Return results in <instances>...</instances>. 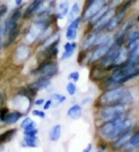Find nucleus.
Segmentation results:
<instances>
[{
    "label": "nucleus",
    "instance_id": "f8f14e48",
    "mask_svg": "<svg viewBox=\"0 0 139 152\" xmlns=\"http://www.w3.org/2000/svg\"><path fill=\"white\" fill-rule=\"evenodd\" d=\"M77 48H78V43L76 41H68L66 42L64 45H63V52L62 56H61V59L62 60H67L74 56V53L76 52Z\"/></svg>",
    "mask_w": 139,
    "mask_h": 152
},
{
    "label": "nucleus",
    "instance_id": "20e7f679",
    "mask_svg": "<svg viewBox=\"0 0 139 152\" xmlns=\"http://www.w3.org/2000/svg\"><path fill=\"white\" fill-rule=\"evenodd\" d=\"M127 108L125 104H109L100 107L97 111V118L101 121V123L109 121H113L118 118L121 115L126 114Z\"/></svg>",
    "mask_w": 139,
    "mask_h": 152
},
{
    "label": "nucleus",
    "instance_id": "4be33fe9",
    "mask_svg": "<svg viewBox=\"0 0 139 152\" xmlns=\"http://www.w3.org/2000/svg\"><path fill=\"white\" fill-rule=\"evenodd\" d=\"M23 145L27 146V148H38V137L36 136H25Z\"/></svg>",
    "mask_w": 139,
    "mask_h": 152
},
{
    "label": "nucleus",
    "instance_id": "412c9836",
    "mask_svg": "<svg viewBox=\"0 0 139 152\" xmlns=\"http://www.w3.org/2000/svg\"><path fill=\"white\" fill-rule=\"evenodd\" d=\"M61 132H62V128L60 125H54V126L51 128L50 133H49V139L52 142H57L58 140L60 139L61 136Z\"/></svg>",
    "mask_w": 139,
    "mask_h": 152
},
{
    "label": "nucleus",
    "instance_id": "1a4fd4ad",
    "mask_svg": "<svg viewBox=\"0 0 139 152\" xmlns=\"http://www.w3.org/2000/svg\"><path fill=\"white\" fill-rule=\"evenodd\" d=\"M98 34H100V33L94 31V30L86 32L85 37H84V39H83L82 45H80V49H82V51L88 52L89 50H92V49L95 47V42H96V39H97V37H98Z\"/></svg>",
    "mask_w": 139,
    "mask_h": 152
},
{
    "label": "nucleus",
    "instance_id": "aec40b11",
    "mask_svg": "<svg viewBox=\"0 0 139 152\" xmlns=\"http://www.w3.org/2000/svg\"><path fill=\"white\" fill-rule=\"evenodd\" d=\"M57 9H58V13H60L63 16V17L66 18V17L68 16V14H69L70 2L68 1V0H62V1L58 2Z\"/></svg>",
    "mask_w": 139,
    "mask_h": 152
},
{
    "label": "nucleus",
    "instance_id": "58836bf2",
    "mask_svg": "<svg viewBox=\"0 0 139 152\" xmlns=\"http://www.w3.org/2000/svg\"><path fill=\"white\" fill-rule=\"evenodd\" d=\"M92 148H93V145H92V144L89 143L88 145L86 146V149H85V150H84L83 152H90V151H92Z\"/></svg>",
    "mask_w": 139,
    "mask_h": 152
},
{
    "label": "nucleus",
    "instance_id": "e433bc0d",
    "mask_svg": "<svg viewBox=\"0 0 139 152\" xmlns=\"http://www.w3.org/2000/svg\"><path fill=\"white\" fill-rule=\"evenodd\" d=\"M15 5L16 7H22L24 5V0H15Z\"/></svg>",
    "mask_w": 139,
    "mask_h": 152
},
{
    "label": "nucleus",
    "instance_id": "7ed1b4c3",
    "mask_svg": "<svg viewBox=\"0 0 139 152\" xmlns=\"http://www.w3.org/2000/svg\"><path fill=\"white\" fill-rule=\"evenodd\" d=\"M59 73V66L58 63L53 59L41 61L40 65L35 69L32 70V75L36 76L38 78H44V80H51L52 77Z\"/></svg>",
    "mask_w": 139,
    "mask_h": 152
},
{
    "label": "nucleus",
    "instance_id": "ddd939ff",
    "mask_svg": "<svg viewBox=\"0 0 139 152\" xmlns=\"http://www.w3.org/2000/svg\"><path fill=\"white\" fill-rule=\"evenodd\" d=\"M50 85H51L50 80H44V78H38V80L34 81L33 83H31V84L28 85V88L32 89L33 91H35V92H38L40 90L48 89Z\"/></svg>",
    "mask_w": 139,
    "mask_h": 152
},
{
    "label": "nucleus",
    "instance_id": "f3484780",
    "mask_svg": "<svg viewBox=\"0 0 139 152\" xmlns=\"http://www.w3.org/2000/svg\"><path fill=\"white\" fill-rule=\"evenodd\" d=\"M83 115V108L80 104H72L67 110V116L71 119H78Z\"/></svg>",
    "mask_w": 139,
    "mask_h": 152
},
{
    "label": "nucleus",
    "instance_id": "a211bd4d",
    "mask_svg": "<svg viewBox=\"0 0 139 152\" xmlns=\"http://www.w3.org/2000/svg\"><path fill=\"white\" fill-rule=\"evenodd\" d=\"M82 6H80V4L79 2H74L71 6H70V10H69V14H68V22L70 20H72V19L77 17V16H79L80 14H82Z\"/></svg>",
    "mask_w": 139,
    "mask_h": 152
},
{
    "label": "nucleus",
    "instance_id": "2eb2a0df",
    "mask_svg": "<svg viewBox=\"0 0 139 152\" xmlns=\"http://www.w3.org/2000/svg\"><path fill=\"white\" fill-rule=\"evenodd\" d=\"M20 31H22V27H20V25H19L18 27L15 28L14 31L9 32V33L6 35V41H5V43H4V47H5V48H8V47H10V45H13L14 42L17 40V38L19 37Z\"/></svg>",
    "mask_w": 139,
    "mask_h": 152
},
{
    "label": "nucleus",
    "instance_id": "4c0bfd02",
    "mask_svg": "<svg viewBox=\"0 0 139 152\" xmlns=\"http://www.w3.org/2000/svg\"><path fill=\"white\" fill-rule=\"evenodd\" d=\"M44 99H38L36 101H35V104L36 106H43L44 104Z\"/></svg>",
    "mask_w": 139,
    "mask_h": 152
},
{
    "label": "nucleus",
    "instance_id": "423d86ee",
    "mask_svg": "<svg viewBox=\"0 0 139 152\" xmlns=\"http://www.w3.org/2000/svg\"><path fill=\"white\" fill-rule=\"evenodd\" d=\"M111 45H112V43H110V45H96L92 50H89L88 56H87V64H88V65H96V64L101 60L102 58L105 56V53L109 51Z\"/></svg>",
    "mask_w": 139,
    "mask_h": 152
},
{
    "label": "nucleus",
    "instance_id": "f257e3e1",
    "mask_svg": "<svg viewBox=\"0 0 139 152\" xmlns=\"http://www.w3.org/2000/svg\"><path fill=\"white\" fill-rule=\"evenodd\" d=\"M131 127H132L131 119L128 118L126 114H123L113 121L102 123V125L98 127V134L103 139L114 141L119 135H121L128 128H131Z\"/></svg>",
    "mask_w": 139,
    "mask_h": 152
},
{
    "label": "nucleus",
    "instance_id": "c756f323",
    "mask_svg": "<svg viewBox=\"0 0 139 152\" xmlns=\"http://www.w3.org/2000/svg\"><path fill=\"white\" fill-rule=\"evenodd\" d=\"M123 1H125V0H110V1H109V6L114 8V9H118Z\"/></svg>",
    "mask_w": 139,
    "mask_h": 152
},
{
    "label": "nucleus",
    "instance_id": "b1692460",
    "mask_svg": "<svg viewBox=\"0 0 139 152\" xmlns=\"http://www.w3.org/2000/svg\"><path fill=\"white\" fill-rule=\"evenodd\" d=\"M78 30H75V28H71L69 26H67L66 28V39L68 41H75L77 38H78Z\"/></svg>",
    "mask_w": 139,
    "mask_h": 152
},
{
    "label": "nucleus",
    "instance_id": "473e14b6",
    "mask_svg": "<svg viewBox=\"0 0 139 152\" xmlns=\"http://www.w3.org/2000/svg\"><path fill=\"white\" fill-rule=\"evenodd\" d=\"M32 114L34 115V116H36V117H40V118H45V113L44 111H42V110L35 109V110L32 111Z\"/></svg>",
    "mask_w": 139,
    "mask_h": 152
},
{
    "label": "nucleus",
    "instance_id": "9d476101",
    "mask_svg": "<svg viewBox=\"0 0 139 152\" xmlns=\"http://www.w3.org/2000/svg\"><path fill=\"white\" fill-rule=\"evenodd\" d=\"M44 1L45 0H32L23 12V19H30L33 16H35L38 9Z\"/></svg>",
    "mask_w": 139,
    "mask_h": 152
},
{
    "label": "nucleus",
    "instance_id": "79ce46f5",
    "mask_svg": "<svg viewBox=\"0 0 139 152\" xmlns=\"http://www.w3.org/2000/svg\"><path fill=\"white\" fill-rule=\"evenodd\" d=\"M1 123H2V119H1V117H0V126H1Z\"/></svg>",
    "mask_w": 139,
    "mask_h": 152
},
{
    "label": "nucleus",
    "instance_id": "5701e85b",
    "mask_svg": "<svg viewBox=\"0 0 139 152\" xmlns=\"http://www.w3.org/2000/svg\"><path fill=\"white\" fill-rule=\"evenodd\" d=\"M16 131H17V129L13 128V129H8V131L4 132L2 134H0V143H5V142L10 141L12 137L16 134Z\"/></svg>",
    "mask_w": 139,
    "mask_h": 152
},
{
    "label": "nucleus",
    "instance_id": "a19ab883",
    "mask_svg": "<svg viewBox=\"0 0 139 152\" xmlns=\"http://www.w3.org/2000/svg\"><path fill=\"white\" fill-rule=\"evenodd\" d=\"M97 152H104V150H103V149H101V150H98Z\"/></svg>",
    "mask_w": 139,
    "mask_h": 152
},
{
    "label": "nucleus",
    "instance_id": "ea45409f",
    "mask_svg": "<svg viewBox=\"0 0 139 152\" xmlns=\"http://www.w3.org/2000/svg\"><path fill=\"white\" fill-rule=\"evenodd\" d=\"M2 47H4V41H2V38H0V51L2 49Z\"/></svg>",
    "mask_w": 139,
    "mask_h": 152
},
{
    "label": "nucleus",
    "instance_id": "0eeeda50",
    "mask_svg": "<svg viewBox=\"0 0 139 152\" xmlns=\"http://www.w3.org/2000/svg\"><path fill=\"white\" fill-rule=\"evenodd\" d=\"M31 47L26 43H20L16 47V49L14 51V59L17 64H23L31 57Z\"/></svg>",
    "mask_w": 139,
    "mask_h": 152
},
{
    "label": "nucleus",
    "instance_id": "7c9ffc66",
    "mask_svg": "<svg viewBox=\"0 0 139 152\" xmlns=\"http://www.w3.org/2000/svg\"><path fill=\"white\" fill-rule=\"evenodd\" d=\"M79 73L78 72H71L69 75H68V78H69V81L71 82H77V81H79Z\"/></svg>",
    "mask_w": 139,
    "mask_h": 152
},
{
    "label": "nucleus",
    "instance_id": "6e6552de",
    "mask_svg": "<svg viewBox=\"0 0 139 152\" xmlns=\"http://www.w3.org/2000/svg\"><path fill=\"white\" fill-rule=\"evenodd\" d=\"M127 17H128V14L120 13V12H117V10H115L114 15L111 17V19L109 20L108 25L105 27L104 32H106V33H112V34H113L114 32L120 27V25L123 23V20H125Z\"/></svg>",
    "mask_w": 139,
    "mask_h": 152
},
{
    "label": "nucleus",
    "instance_id": "c85d7f7f",
    "mask_svg": "<svg viewBox=\"0 0 139 152\" xmlns=\"http://www.w3.org/2000/svg\"><path fill=\"white\" fill-rule=\"evenodd\" d=\"M8 10H9V8H8L7 4H0V22L7 15Z\"/></svg>",
    "mask_w": 139,
    "mask_h": 152
},
{
    "label": "nucleus",
    "instance_id": "c9c22d12",
    "mask_svg": "<svg viewBox=\"0 0 139 152\" xmlns=\"http://www.w3.org/2000/svg\"><path fill=\"white\" fill-rule=\"evenodd\" d=\"M52 100L51 99H49L48 101H45L44 102V104H43V108H44V110H48V109H50L51 108V106H52Z\"/></svg>",
    "mask_w": 139,
    "mask_h": 152
},
{
    "label": "nucleus",
    "instance_id": "dca6fc26",
    "mask_svg": "<svg viewBox=\"0 0 139 152\" xmlns=\"http://www.w3.org/2000/svg\"><path fill=\"white\" fill-rule=\"evenodd\" d=\"M22 117H23V113H20V111H17V110H15V111H9V113L6 115L4 121H5V124H7V125H13L15 123H17Z\"/></svg>",
    "mask_w": 139,
    "mask_h": 152
},
{
    "label": "nucleus",
    "instance_id": "9b49d317",
    "mask_svg": "<svg viewBox=\"0 0 139 152\" xmlns=\"http://www.w3.org/2000/svg\"><path fill=\"white\" fill-rule=\"evenodd\" d=\"M131 135H132V127H131V128H128L126 132H123L121 135H119V136L113 141L114 150H121V149H123V146L129 142Z\"/></svg>",
    "mask_w": 139,
    "mask_h": 152
},
{
    "label": "nucleus",
    "instance_id": "4468645a",
    "mask_svg": "<svg viewBox=\"0 0 139 152\" xmlns=\"http://www.w3.org/2000/svg\"><path fill=\"white\" fill-rule=\"evenodd\" d=\"M138 146H139V128L137 129L136 133H133L132 135H131V137H130V140H129V142L123 146V150L127 152H129V151L135 150V149H137Z\"/></svg>",
    "mask_w": 139,
    "mask_h": 152
},
{
    "label": "nucleus",
    "instance_id": "bb28decb",
    "mask_svg": "<svg viewBox=\"0 0 139 152\" xmlns=\"http://www.w3.org/2000/svg\"><path fill=\"white\" fill-rule=\"evenodd\" d=\"M66 90H67V93L69 95H75L77 92V86L75 82H71L70 81L68 84H67V86H66Z\"/></svg>",
    "mask_w": 139,
    "mask_h": 152
},
{
    "label": "nucleus",
    "instance_id": "f03ea898",
    "mask_svg": "<svg viewBox=\"0 0 139 152\" xmlns=\"http://www.w3.org/2000/svg\"><path fill=\"white\" fill-rule=\"evenodd\" d=\"M133 101V98L131 92L126 89L123 85L112 88V89L105 90L101 96L97 99L96 104L98 107L109 106V104H131Z\"/></svg>",
    "mask_w": 139,
    "mask_h": 152
},
{
    "label": "nucleus",
    "instance_id": "6ab92c4d",
    "mask_svg": "<svg viewBox=\"0 0 139 152\" xmlns=\"http://www.w3.org/2000/svg\"><path fill=\"white\" fill-rule=\"evenodd\" d=\"M139 0H125L122 4H121V6L117 9V12H120V13H125V14H128L130 10H131V8H132L137 2H138Z\"/></svg>",
    "mask_w": 139,
    "mask_h": 152
},
{
    "label": "nucleus",
    "instance_id": "f704fd0d",
    "mask_svg": "<svg viewBox=\"0 0 139 152\" xmlns=\"http://www.w3.org/2000/svg\"><path fill=\"white\" fill-rule=\"evenodd\" d=\"M9 113V110H8V108H1L0 109V117H1V119L4 121L5 119V117H6V115Z\"/></svg>",
    "mask_w": 139,
    "mask_h": 152
},
{
    "label": "nucleus",
    "instance_id": "cd10ccee",
    "mask_svg": "<svg viewBox=\"0 0 139 152\" xmlns=\"http://www.w3.org/2000/svg\"><path fill=\"white\" fill-rule=\"evenodd\" d=\"M51 100L54 101L57 104H60V103L66 101V96L62 94H59V93H53L52 96H51Z\"/></svg>",
    "mask_w": 139,
    "mask_h": 152
},
{
    "label": "nucleus",
    "instance_id": "393cba45",
    "mask_svg": "<svg viewBox=\"0 0 139 152\" xmlns=\"http://www.w3.org/2000/svg\"><path fill=\"white\" fill-rule=\"evenodd\" d=\"M38 133V128H36V125H31V126L24 128V135L25 136H36Z\"/></svg>",
    "mask_w": 139,
    "mask_h": 152
},
{
    "label": "nucleus",
    "instance_id": "2f4dec72",
    "mask_svg": "<svg viewBox=\"0 0 139 152\" xmlns=\"http://www.w3.org/2000/svg\"><path fill=\"white\" fill-rule=\"evenodd\" d=\"M33 124H35V123L32 121L30 117H26L25 119L22 121V124H20V127H22V128H26V127L31 126V125H33Z\"/></svg>",
    "mask_w": 139,
    "mask_h": 152
},
{
    "label": "nucleus",
    "instance_id": "39448f33",
    "mask_svg": "<svg viewBox=\"0 0 139 152\" xmlns=\"http://www.w3.org/2000/svg\"><path fill=\"white\" fill-rule=\"evenodd\" d=\"M110 0H85V5L83 7L82 17L83 23H87L96 13H98L103 7L108 6Z\"/></svg>",
    "mask_w": 139,
    "mask_h": 152
},
{
    "label": "nucleus",
    "instance_id": "a878e982",
    "mask_svg": "<svg viewBox=\"0 0 139 152\" xmlns=\"http://www.w3.org/2000/svg\"><path fill=\"white\" fill-rule=\"evenodd\" d=\"M82 23H83L82 17H80V15H79V16L75 17L72 20H70L68 26L71 27V28H75V30H78V31H79V27H80V25H82Z\"/></svg>",
    "mask_w": 139,
    "mask_h": 152
},
{
    "label": "nucleus",
    "instance_id": "72a5a7b5",
    "mask_svg": "<svg viewBox=\"0 0 139 152\" xmlns=\"http://www.w3.org/2000/svg\"><path fill=\"white\" fill-rule=\"evenodd\" d=\"M6 37V24L5 22H2L0 24V38H5Z\"/></svg>",
    "mask_w": 139,
    "mask_h": 152
}]
</instances>
